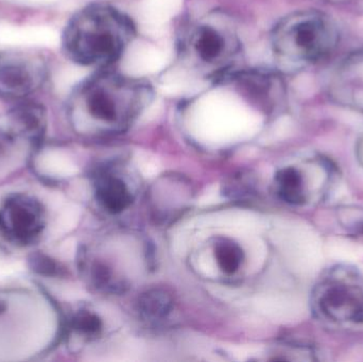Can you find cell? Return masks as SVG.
Listing matches in <instances>:
<instances>
[{
  "label": "cell",
  "mask_w": 363,
  "mask_h": 362,
  "mask_svg": "<svg viewBox=\"0 0 363 362\" xmlns=\"http://www.w3.org/2000/svg\"><path fill=\"white\" fill-rule=\"evenodd\" d=\"M153 98L155 89L148 81L104 68L74 89L68 112L77 125L117 132L135 120Z\"/></svg>",
  "instance_id": "obj_1"
},
{
  "label": "cell",
  "mask_w": 363,
  "mask_h": 362,
  "mask_svg": "<svg viewBox=\"0 0 363 362\" xmlns=\"http://www.w3.org/2000/svg\"><path fill=\"white\" fill-rule=\"evenodd\" d=\"M133 19L112 4L98 2L81 9L68 21L63 49L79 65L108 68L136 38Z\"/></svg>",
  "instance_id": "obj_2"
},
{
  "label": "cell",
  "mask_w": 363,
  "mask_h": 362,
  "mask_svg": "<svg viewBox=\"0 0 363 362\" xmlns=\"http://www.w3.org/2000/svg\"><path fill=\"white\" fill-rule=\"evenodd\" d=\"M178 52L188 68L213 83H225L242 68L240 36L222 13L186 21L179 32Z\"/></svg>",
  "instance_id": "obj_3"
},
{
  "label": "cell",
  "mask_w": 363,
  "mask_h": 362,
  "mask_svg": "<svg viewBox=\"0 0 363 362\" xmlns=\"http://www.w3.org/2000/svg\"><path fill=\"white\" fill-rule=\"evenodd\" d=\"M340 42L334 19L315 9L298 10L279 19L270 35L275 60L285 69H302L323 62Z\"/></svg>",
  "instance_id": "obj_4"
},
{
  "label": "cell",
  "mask_w": 363,
  "mask_h": 362,
  "mask_svg": "<svg viewBox=\"0 0 363 362\" xmlns=\"http://www.w3.org/2000/svg\"><path fill=\"white\" fill-rule=\"evenodd\" d=\"M315 308L328 320L363 323V283L358 276L333 273L315 293Z\"/></svg>",
  "instance_id": "obj_5"
},
{
  "label": "cell",
  "mask_w": 363,
  "mask_h": 362,
  "mask_svg": "<svg viewBox=\"0 0 363 362\" xmlns=\"http://www.w3.org/2000/svg\"><path fill=\"white\" fill-rule=\"evenodd\" d=\"M46 74V63L36 53H0V98L23 101L42 87Z\"/></svg>",
  "instance_id": "obj_6"
},
{
  "label": "cell",
  "mask_w": 363,
  "mask_h": 362,
  "mask_svg": "<svg viewBox=\"0 0 363 362\" xmlns=\"http://www.w3.org/2000/svg\"><path fill=\"white\" fill-rule=\"evenodd\" d=\"M45 227L42 204L31 196L13 195L0 208V232L17 246L33 244Z\"/></svg>",
  "instance_id": "obj_7"
},
{
  "label": "cell",
  "mask_w": 363,
  "mask_h": 362,
  "mask_svg": "<svg viewBox=\"0 0 363 362\" xmlns=\"http://www.w3.org/2000/svg\"><path fill=\"white\" fill-rule=\"evenodd\" d=\"M225 83L235 85L247 99L268 110L277 108L287 98L284 79L279 72L266 69L237 70Z\"/></svg>",
  "instance_id": "obj_8"
},
{
  "label": "cell",
  "mask_w": 363,
  "mask_h": 362,
  "mask_svg": "<svg viewBox=\"0 0 363 362\" xmlns=\"http://www.w3.org/2000/svg\"><path fill=\"white\" fill-rule=\"evenodd\" d=\"M332 94L339 103L363 113V57L345 62L333 81Z\"/></svg>",
  "instance_id": "obj_9"
},
{
  "label": "cell",
  "mask_w": 363,
  "mask_h": 362,
  "mask_svg": "<svg viewBox=\"0 0 363 362\" xmlns=\"http://www.w3.org/2000/svg\"><path fill=\"white\" fill-rule=\"evenodd\" d=\"M46 127V115L42 106L33 102L21 101L6 115L9 135L23 137L30 142L42 138Z\"/></svg>",
  "instance_id": "obj_10"
},
{
  "label": "cell",
  "mask_w": 363,
  "mask_h": 362,
  "mask_svg": "<svg viewBox=\"0 0 363 362\" xmlns=\"http://www.w3.org/2000/svg\"><path fill=\"white\" fill-rule=\"evenodd\" d=\"M96 199L100 205L112 214H118L129 208L131 193L125 183L115 176H102L96 184Z\"/></svg>",
  "instance_id": "obj_11"
},
{
  "label": "cell",
  "mask_w": 363,
  "mask_h": 362,
  "mask_svg": "<svg viewBox=\"0 0 363 362\" xmlns=\"http://www.w3.org/2000/svg\"><path fill=\"white\" fill-rule=\"evenodd\" d=\"M279 196L283 201L292 205H301L306 201L304 179L294 167H286L277 171L275 176Z\"/></svg>",
  "instance_id": "obj_12"
},
{
  "label": "cell",
  "mask_w": 363,
  "mask_h": 362,
  "mask_svg": "<svg viewBox=\"0 0 363 362\" xmlns=\"http://www.w3.org/2000/svg\"><path fill=\"white\" fill-rule=\"evenodd\" d=\"M140 316L146 320H163L172 310V299L162 289H151L140 295L138 303Z\"/></svg>",
  "instance_id": "obj_13"
},
{
  "label": "cell",
  "mask_w": 363,
  "mask_h": 362,
  "mask_svg": "<svg viewBox=\"0 0 363 362\" xmlns=\"http://www.w3.org/2000/svg\"><path fill=\"white\" fill-rule=\"evenodd\" d=\"M213 253L220 269L228 276L236 273L243 261L242 249L228 238H220L216 242Z\"/></svg>",
  "instance_id": "obj_14"
},
{
  "label": "cell",
  "mask_w": 363,
  "mask_h": 362,
  "mask_svg": "<svg viewBox=\"0 0 363 362\" xmlns=\"http://www.w3.org/2000/svg\"><path fill=\"white\" fill-rule=\"evenodd\" d=\"M70 327L76 333L84 337H97L102 331V321L89 310H79L72 318Z\"/></svg>",
  "instance_id": "obj_15"
},
{
  "label": "cell",
  "mask_w": 363,
  "mask_h": 362,
  "mask_svg": "<svg viewBox=\"0 0 363 362\" xmlns=\"http://www.w3.org/2000/svg\"><path fill=\"white\" fill-rule=\"evenodd\" d=\"M30 267L38 274L44 276H57L62 273L60 265H57L53 259L42 253H36L32 255L29 259Z\"/></svg>",
  "instance_id": "obj_16"
},
{
  "label": "cell",
  "mask_w": 363,
  "mask_h": 362,
  "mask_svg": "<svg viewBox=\"0 0 363 362\" xmlns=\"http://www.w3.org/2000/svg\"><path fill=\"white\" fill-rule=\"evenodd\" d=\"M91 280L98 288L106 289V287H110L112 274L106 266L96 264L91 269Z\"/></svg>",
  "instance_id": "obj_17"
},
{
  "label": "cell",
  "mask_w": 363,
  "mask_h": 362,
  "mask_svg": "<svg viewBox=\"0 0 363 362\" xmlns=\"http://www.w3.org/2000/svg\"><path fill=\"white\" fill-rule=\"evenodd\" d=\"M6 302L4 301V300L0 298V316L1 315H4V312H6Z\"/></svg>",
  "instance_id": "obj_18"
},
{
  "label": "cell",
  "mask_w": 363,
  "mask_h": 362,
  "mask_svg": "<svg viewBox=\"0 0 363 362\" xmlns=\"http://www.w3.org/2000/svg\"><path fill=\"white\" fill-rule=\"evenodd\" d=\"M326 1H330V2H341V1H347V0H326Z\"/></svg>",
  "instance_id": "obj_19"
}]
</instances>
